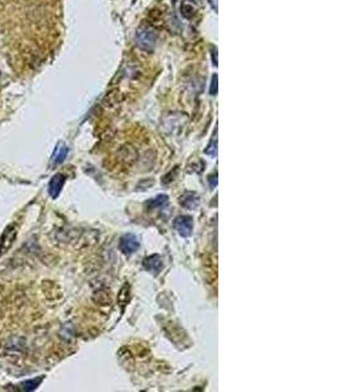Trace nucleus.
<instances>
[{
	"instance_id": "7ed1b4c3",
	"label": "nucleus",
	"mask_w": 349,
	"mask_h": 392,
	"mask_svg": "<svg viewBox=\"0 0 349 392\" xmlns=\"http://www.w3.org/2000/svg\"><path fill=\"white\" fill-rule=\"evenodd\" d=\"M174 229L182 237H190L193 233V219L189 216H178L174 221Z\"/></svg>"
},
{
	"instance_id": "20e7f679",
	"label": "nucleus",
	"mask_w": 349,
	"mask_h": 392,
	"mask_svg": "<svg viewBox=\"0 0 349 392\" xmlns=\"http://www.w3.org/2000/svg\"><path fill=\"white\" fill-rule=\"evenodd\" d=\"M138 41H139L140 47L150 50L156 42V34L150 29H145V30L138 33Z\"/></svg>"
},
{
	"instance_id": "39448f33",
	"label": "nucleus",
	"mask_w": 349,
	"mask_h": 392,
	"mask_svg": "<svg viewBox=\"0 0 349 392\" xmlns=\"http://www.w3.org/2000/svg\"><path fill=\"white\" fill-rule=\"evenodd\" d=\"M66 182V178L62 175V174H57L54 175L53 179L50 180V184H49V192H50V196L53 199L58 198V195L61 194L62 187Z\"/></svg>"
},
{
	"instance_id": "6e6552de",
	"label": "nucleus",
	"mask_w": 349,
	"mask_h": 392,
	"mask_svg": "<svg viewBox=\"0 0 349 392\" xmlns=\"http://www.w3.org/2000/svg\"><path fill=\"white\" fill-rule=\"evenodd\" d=\"M66 156H67V148H66L65 145L59 144V147L55 149V153H54V157H53L54 162L55 163L63 162V159L66 158Z\"/></svg>"
},
{
	"instance_id": "f03ea898",
	"label": "nucleus",
	"mask_w": 349,
	"mask_h": 392,
	"mask_svg": "<svg viewBox=\"0 0 349 392\" xmlns=\"http://www.w3.org/2000/svg\"><path fill=\"white\" fill-rule=\"evenodd\" d=\"M16 235H17L16 228L13 225L8 226L1 235V239H0V255H4L9 251V248L13 246L14 240H16Z\"/></svg>"
},
{
	"instance_id": "f257e3e1",
	"label": "nucleus",
	"mask_w": 349,
	"mask_h": 392,
	"mask_svg": "<svg viewBox=\"0 0 349 392\" xmlns=\"http://www.w3.org/2000/svg\"><path fill=\"white\" fill-rule=\"evenodd\" d=\"M119 247H121L123 254L131 255L139 250L140 242L134 234H126V235H123V237L121 238V240H119Z\"/></svg>"
},
{
	"instance_id": "1a4fd4ad",
	"label": "nucleus",
	"mask_w": 349,
	"mask_h": 392,
	"mask_svg": "<svg viewBox=\"0 0 349 392\" xmlns=\"http://www.w3.org/2000/svg\"><path fill=\"white\" fill-rule=\"evenodd\" d=\"M166 203H168V196H166V195H161V196H157V198L153 199L152 202L148 203V205H149V207L160 208V207H164Z\"/></svg>"
},
{
	"instance_id": "423d86ee",
	"label": "nucleus",
	"mask_w": 349,
	"mask_h": 392,
	"mask_svg": "<svg viewBox=\"0 0 349 392\" xmlns=\"http://www.w3.org/2000/svg\"><path fill=\"white\" fill-rule=\"evenodd\" d=\"M144 267H145L148 271L153 272L154 275L160 272V269L162 268V260L158 255H152L149 258H146L144 260Z\"/></svg>"
},
{
	"instance_id": "0eeeda50",
	"label": "nucleus",
	"mask_w": 349,
	"mask_h": 392,
	"mask_svg": "<svg viewBox=\"0 0 349 392\" xmlns=\"http://www.w3.org/2000/svg\"><path fill=\"white\" fill-rule=\"evenodd\" d=\"M181 204L187 209H194L199 204V198L194 192H186L181 198Z\"/></svg>"
}]
</instances>
